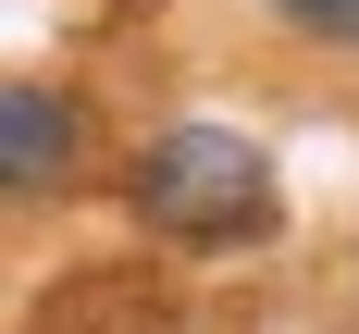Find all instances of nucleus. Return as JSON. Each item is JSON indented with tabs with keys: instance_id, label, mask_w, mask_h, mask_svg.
Instances as JSON below:
<instances>
[{
	"instance_id": "nucleus-2",
	"label": "nucleus",
	"mask_w": 359,
	"mask_h": 334,
	"mask_svg": "<svg viewBox=\"0 0 359 334\" xmlns=\"http://www.w3.org/2000/svg\"><path fill=\"white\" fill-rule=\"evenodd\" d=\"M13 334H174V285L149 260H87L62 285H37V309Z\"/></svg>"
},
{
	"instance_id": "nucleus-1",
	"label": "nucleus",
	"mask_w": 359,
	"mask_h": 334,
	"mask_svg": "<svg viewBox=\"0 0 359 334\" xmlns=\"http://www.w3.org/2000/svg\"><path fill=\"white\" fill-rule=\"evenodd\" d=\"M137 223L161 248H236V235H273V161L236 124H174V137L137 148Z\"/></svg>"
},
{
	"instance_id": "nucleus-3",
	"label": "nucleus",
	"mask_w": 359,
	"mask_h": 334,
	"mask_svg": "<svg viewBox=\"0 0 359 334\" xmlns=\"http://www.w3.org/2000/svg\"><path fill=\"white\" fill-rule=\"evenodd\" d=\"M87 161V111L62 87H0V198H50Z\"/></svg>"
},
{
	"instance_id": "nucleus-4",
	"label": "nucleus",
	"mask_w": 359,
	"mask_h": 334,
	"mask_svg": "<svg viewBox=\"0 0 359 334\" xmlns=\"http://www.w3.org/2000/svg\"><path fill=\"white\" fill-rule=\"evenodd\" d=\"M285 25H310V37H359V0H273Z\"/></svg>"
}]
</instances>
